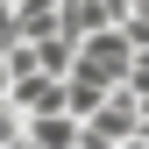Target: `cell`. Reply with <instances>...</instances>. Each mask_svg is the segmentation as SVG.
<instances>
[{
  "label": "cell",
  "mask_w": 149,
  "mask_h": 149,
  "mask_svg": "<svg viewBox=\"0 0 149 149\" xmlns=\"http://www.w3.org/2000/svg\"><path fill=\"white\" fill-rule=\"evenodd\" d=\"M128 36L121 29H92V36H78V57H71V71L64 78H92V85H121L128 78Z\"/></svg>",
  "instance_id": "1"
},
{
  "label": "cell",
  "mask_w": 149,
  "mask_h": 149,
  "mask_svg": "<svg viewBox=\"0 0 149 149\" xmlns=\"http://www.w3.org/2000/svg\"><path fill=\"white\" fill-rule=\"evenodd\" d=\"M0 100L22 107V121H29V114H64V78H50V71H22V78H7Z\"/></svg>",
  "instance_id": "2"
},
{
  "label": "cell",
  "mask_w": 149,
  "mask_h": 149,
  "mask_svg": "<svg viewBox=\"0 0 149 149\" xmlns=\"http://www.w3.org/2000/svg\"><path fill=\"white\" fill-rule=\"evenodd\" d=\"M7 142H22V107L0 100V149H7Z\"/></svg>",
  "instance_id": "8"
},
{
  "label": "cell",
  "mask_w": 149,
  "mask_h": 149,
  "mask_svg": "<svg viewBox=\"0 0 149 149\" xmlns=\"http://www.w3.org/2000/svg\"><path fill=\"white\" fill-rule=\"evenodd\" d=\"M107 92H114V85H92V78H64V114H71V121H85L92 107L107 100Z\"/></svg>",
  "instance_id": "6"
},
{
  "label": "cell",
  "mask_w": 149,
  "mask_h": 149,
  "mask_svg": "<svg viewBox=\"0 0 149 149\" xmlns=\"http://www.w3.org/2000/svg\"><path fill=\"white\" fill-rule=\"evenodd\" d=\"M7 149H36V142H29V135H22V142H7Z\"/></svg>",
  "instance_id": "9"
},
{
  "label": "cell",
  "mask_w": 149,
  "mask_h": 149,
  "mask_svg": "<svg viewBox=\"0 0 149 149\" xmlns=\"http://www.w3.org/2000/svg\"><path fill=\"white\" fill-rule=\"evenodd\" d=\"M128 92H135V100H149V50H135V57H128V78H121Z\"/></svg>",
  "instance_id": "7"
},
{
  "label": "cell",
  "mask_w": 149,
  "mask_h": 149,
  "mask_svg": "<svg viewBox=\"0 0 149 149\" xmlns=\"http://www.w3.org/2000/svg\"><path fill=\"white\" fill-rule=\"evenodd\" d=\"M78 149H85V142H78Z\"/></svg>",
  "instance_id": "10"
},
{
  "label": "cell",
  "mask_w": 149,
  "mask_h": 149,
  "mask_svg": "<svg viewBox=\"0 0 149 149\" xmlns=\"http://www.w3.org/2000/svg\"><path fill=\"white\" fill-rule=\"evenodd\" d=\"M22 43L36 50V71H50V78H64V71H71V57H78V43H71V36H57V29L22 36Z\"/></svg>",
  "instance_id": "5"
},
{
  "label": "cell",
  "mask_w": 149,
  "mask_h": 149,
  "mask_svg": "<svg viewBox=\"0 0 149 149\" xmlns=\"http://www.w3.org/2000/svg\"><path fill=\"white\" fill-rule=\"evenodd\" d=\"M22 135H29L36 149H78V121H71V114H29Z\"/></svg>",
  "instance_id": "4"
},
{
  "label": "cell",
  "mask_w": 149,
  "mask_h": 149,
  "mask_svg": "<svg viewBox=\"0 0 149 149\" xmlns=\"http://www.w3.org/2000/svg\"><path fill=\"white\" fill-rule=\"evenodd\" d=\"M50 29L78 43V36H92V29H114V22H107V7H100V0H57V14H50Z\"/></svg>",
  "instance_id": "3"
}]
</instances>
